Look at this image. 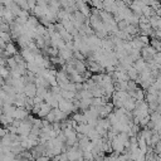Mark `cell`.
Wrapping results in <instances>:
<instances>
[{
  "mask_svg": "<svg viewBox=\"0 0 161 161\" xmlns=\"http://www.w3.org/2000/svg\"><path fill=\"white\" fill-rule=\"evenodd\" d=\"M5 55H14L15 54V48L11 43H8L6 47H5V50H3Z\"/></svg>",
  "mask_w": 161,
  "mask_h": 161,
  "instance_id": "6da1fadb",
  "label": "cell"
}]
</instances>
